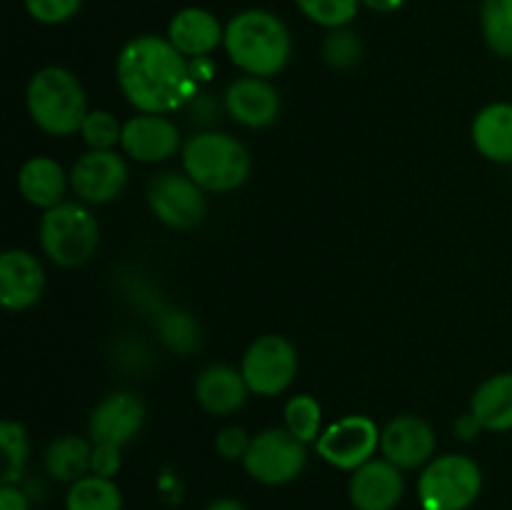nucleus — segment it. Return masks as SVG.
Masks as SVG:
<instances>
[{
    "instance_id": "nucleus-1",
    "label": "nucleus",
    "mask_w": 512,
    "mask_h": 510,
    "mask_svg": "<svg viewBox=\"0 0 512 510\" xmlns=\"http://www.w3.org/2000/svg\"><path fill=\"white\" fill-rule=\"evenodd\" d=\"M115 75L138 113L168 115L195 95L190 60L160 35H138L120 48Z\"/></svg>"
},
{
    "instance_id": "nucleus-2",
    "label": "nucleus",
    "mask_w": 512,
    "mask_h": 510,
    "mask_svg": "<svg viewBox=\"0 0 512 510\" xmlns=\"http://www.w3.org/2000/svg\"><path fill=\"white\" fill-rule=\"evenodd\" d=\"M223 48L230 63L253 78H273L293 55V38L283 20L263 8L235 13L225 23Z\"/></svg>"
},
{
    "instance_id": "nucleus-3",
    "label": "nucleus",
    "mask_w": 512,
    "mask_h": 510,
    "mask_svg": "<svg viewBox=\"0 0 512 510\" xmlns=\"http://www.w3.org/2000/svg\"><path fill=\"white\" fill-rule=\"evenodd\" d=\"M28 115L43 133L53 138H68L80 133L83 120L88 118V98L78 75L60 65L40 68L30 78L25 90Z\"/></svg>"
},
{
    "instance_id": "nucleus-4",
    "label": "nucleus",
    "mask_w": 512,
    "mask_h": 510,
    "mask_svg": "<svg viewBox=\"0 0 512 510\" xmlns=\"http://www.w3.org/2000/svg\"><path fill=\"white\" fill-rule=\"evenodd\" d=\"M180 163L205 193H230L250 175L248 148L220 130H200L190 135L180 150Z\"/></svg>"
},
{
    "instance_id": "nucleus-5",
    "label": "nucleus",
    "mask_w": 512,
    "mask_h": 510,
    "mask_svg": "<svg viewBox=\"0 0 512 510\" xmlns=\"http://www.w3.org/2000/svg\"><path fill=\"white\" fill-rule=\"evenodd\" d=\"M40 248L58 268H78L95 255L100 245L98 218L85 203L65 200L45 210L40 218Z\"/></svg>"
},
{
    "instance_id": "nucleus-6",
    "label": "nucleus",
    "mask_w": 512,
    "mask_h": 510,
    "mask_svg": "<svg viewBox=\"0 0 512 510\" xmlns=\"http://www.w3.org/2000/svg\"><path fill=\"white\" fill-rule=\"evenodd\" d=\"M483 493V470L460 453L435 455L418 478V500L423 510H468Z\"/></svg>"
},
{
    "instance_id": "nucleus-7",
    "label": "nucleus",
    "mask_w": 512,
    "mask_h": 510,
    "mask_svg": "<svg viewBox=\"0 0 512 510\" xmlns=\"http://www.w3.org/2000/svg\"><path fill=\"white\" fill-rule=\"evenodd\" d=\"M308 465V445L300 443L290 430L268 428L253 435L243 458L245 473L260 485H288L303 475Z\"/></svg>"
},
{
    "instance_id": "nucleus-8",
    "label": "nucleus",
    "mask_w": 512,
    "mask_h": 510,
    "mask_svg": "<svg viewBox=\"0 0 512 510\" xmlns=\"http://www.w3.org/2000/svg\"><path fill=\"white\" fill-rule=\"evenodd\" d=\"M240 373L250 393L275 398L285 393L298 375V350L285 335H260L245 350L240 360Z\"/></svg>"
},
{
    "instance_id": "nucleus-9",
    "label": "nucleus",
    "mask_w": 512,
    "mask_h": 510,
    "mask_svg": "<svg viewBox=\"0 0 512 510\" xmlns=\"http://www.w3.org/2000/svg\"><path fill=\"white\" fill-rule=\"evenodd\" d=\"M148 205L155 218L173 230H190L208 213L205 190L180 170H163L148 183Z\"/></svg>"
},
{
    "instance_id": "nucleus-10",
    "label": "nucleus",
    "mask_w": 512,
    "mask_h": 510,
    "mask_svg": "<svg viewBox=\"0 0 512 510\" xmlns=\"http://www.w3.org/2000/svg\"><path fill=\"white\" fill-rule=\"evenodd\" d=\"M380 433L368 415H345L320 433L315 440V453L335 470H358L380 450Z\"/></svg>"
},
{
    "instance_id": "nucleus-11",
    "label": "nucleus",
    "mask_w": 512,
    "mask_h": 510,
    "mask_svg": "<svg viewBox=\"0 0 512 510\" xmlns=\"http://www.w3.org/2000/svg\"><path fill=\"white\" fill-rule=\"evenodd\" d=\"M128 185V163L115 150H88L70 170V188L80 203L105 205L120 198Z\"/></svg>"
},
{
    "instance_id": "nucleus-12",
    "label": "nucleus",
    "mask_w": 512,
    "mask_h": 510,
    "mask_svg": "<svg viewBox=\"0 0 512 510\" xmlns=\"http://www.w3.org/2000/svg\"><path fill=\"white\" fill-rule=\"evenodd\" d=\"M145 403L133 390H115L105 395L88 418V438L93 445L125 448L138 438L145 425Z\"/></svg>"
},
{
    "instance_id": "nucleus-13",
    "label": "nucleus",
    "mask_w": 512,
    "mask_h": 510,
    "mask_svg": "<svg viewBox=\"0 0 512 510\" xmlns=\"http://www.w3.org/2000/svg\"><path fill=\"white\" fill-rule=\"evenodd\" d=\"M185 140H180V130L168 115L138 113L123 123L120 150L125 158L138 163H165L178 150H183Z\"/></svg>"
},
{
    "instance_id": "nucleus-14",
    "label": "nucleus",
    "mask_w": 512,
    "mask_h": 510,
    "mask_svg": "<svg viewBox=\"0 0 512 510\" xmlns=\"http://www.w3.org/2000/svg\"><path fill=\"white\" fill-rule=\"evenodd\" d=\"M380 453L403 473L425 468L435 458V430L420 415H398L380 433Z\"/></svg>"
},
{
    "instance_id": "nucleus-15",
    "label": "nucleus",
    "mask_w": 512,
    "mask_h": 510,
    "mask_svg": "<svg viewBox=\"0 0 512 510\" xmlns=\"http://www.w3.org/2000/svg\"><path fill=\"white\" fill-rule=\"evenodd\" d=\"M403 495V470L390 460L373 458L350 473L348 498L355 510H395Z\"/></svg>"
},
{
    "instance_id": "nucleus-16",
    "label": "nucleus",
    "mask_w": 512,
    "mask_h": 510,
    "mask_svg": "<svg viewBox=\"0 0 512 510\" xmlns=\"http://www.w3.org/2000/svg\"><path fill=\"white\" fill-rule=\"evenodd\" d=\"M225 113L238 125L250 130L268 128L280 115V93L268 78H243L233 80L223 93Z\"/></svg>"
},
{
    "instance_id": "nucleus-17",
    "label": "nucleus",
    "mask_w": 512,
    "mask_h": 510,
    "mask_svg": "<svg viewBox=\"0 0 512 510\" xmlns=\"http://www.w3.org/2000/svg\"><path fill=\"white\" fill-rule=\"evenodd\" d=\"M45 268L33 253L10 248L0 255V303L5 310H28L43 298Z\"/></svg>"
},
{
    "instance_id": "nucleus-18",
    "label": "nucleus",
    "mask_w": 512,
    "mask_h": 510,
    "mask_svg": "<svg viewBox=\"0 0 512 510\" xmlns=\"http://www.w3.org/2000/svg\"><path fill=\"white\" fill-rule=\"evenodd\" d=\"M248 395V383H245L243 373L233 365L213 363L200 370L198 378H195V400L205 413L218 415V418L238 413L248 403Z\"/></svg>"
},
{
    "instance_id": "nucleus-19",
    "label": "nucleus",
    "mask_w": 512,
    "mask_h": 510,
    "mask_svg": "<svg viewBox=\"0 0 512 510\" xmlns=\"http://www.w3.org/2000/svg\"><path fill=\"white\" fill-rule=\"evenodd\" d=\"M165 38L188 60L208 58L218 45H223L225 25H220V20L210 10L190 5L170 18Z\"/></svg>"
},
{
    "instance_id": "nucleus-20",
    "label": "nucleus",
    "mask_w": 512,
    "mask_h": 510,
    "mask_svg": "<svg viewBox=\"0 0 512 510\" xmlns=\"http://www.w3.org/2000/svg\"><path fill=\"white\" fill-rule=\"evenodd\" d=\"M70 188V173H65L58 160L48 155H35L25 160L18 170V190L30 205L45 210L65 203V193Z\"/></svg>"
},
{
    "instance_id": "nucleus-21",
    "label": "nucleus",
    "mask_w": 512,
    "mask_h": 510,
    "mask_svg": "<svg viewBox=\"0 0 512 510\" xmlns=\"http://www.w3.org/2000/svg\"><path fill=\"white\" fill-rule=\"evenodd\" d=\"M473 145L485 160L500 165L512 163V103H490L475 115Z\"/></svg>"
},
{
    "instance_id": "nucleus-22",
    "label": "nucleus",
    "mask_w": 512,
    "mask_h": 510,
    "mask_svg": "<svg viewBox=\"0 0 512 510\" xmlns=\"http://www.w3.org/2000/svg\"><path fill=\"white\" fill-rule=\"evenodd\" d=\"M470 415L490 433L512 430V373L490 375L470 398Z\"/></svg>"
},
{
    "instance_id": "nucleus-23",
    "label": "nucleus",
    "mask_w": 512,
    "mask_h": 510,
    "mask_svg": "<svg viewBox=\"0 0 512 510\" xmlns=\"http://www.w3.org/2000/svg\"><path fill=\"white\" fill-rule=\"evenodd\" d=\"M90 460H93V440L73 433L50 440L43 453L45 473L68 485L90 473Z\"/></svg>"
},
{
    "instance_id": "nucleus-24",
    "label": "nucleus",
    "mask_w": 512,
    "mask_h": 510,
    "mask_svg": "<svg viewBox=\"0 0 512 510\" xmlns=\"http://www.w3.org/2000/svg\"><path fill=\"white\" fill-rule=\"evenodd\" d=\"M65 510H123V490L113 478L88 473L68 485Z\"/></svg>"
},
{
    "instance_id": "nucleus-25",
    "label": "nucleus",
    "mask_w": 512,
    "mask_h": 510,
    "mask_svg": "<svg viewBox=\"0 0 512 510\" xmlns=\"http://www.w3.org/2000/svg\"><path fill=\"white\" fill-rule=\"evenodd\" d=\"M155 330H158L165 348L178 355L195 353L203 343V330H200L198 320L178 308H163L160 305V310L155 313Z\"/></svg>"
},
{
    "instance_id": "nucleus-26",
    "label": "nucleus",
    "mask_w": 512,
    "mask_h": 510,
    "mask_svg": "<svg viewBox=\"0 0 512 510\" xmlns=\"http://www.w3.org/2000/svg\"><path fill=\"white\" fill-rule=\"evenodd\" d=\"M283 428L290 430L300 443L310 445L323 433V405L315 395L300 393L285 403L283 410Z\"/></svg>"
},
{
    "instance_id": "nucleus-27",
    "label": "nucleus",
    "mask_w": 512,
    "mask_h": 510,
    "mask_svg": "<svg viewBox=\"0 0 512 510\" xmlns=\"http://www.w3.org/2000/svg\"><path fill=\"white\" fill-rule=\"evenodd\" d=\"M480 28L488 48L500 58L512 60V0H483Z\"/></svg>"
},
{
    "instance_id": "nucleus-28",
    "label": "nucleus",
    "mask_w": 512,
    "mask_h": 510,
    "mask_svg": "<svg viewBox=\"0 0 512 510\" xmlns=\"http://www.w3.org/2000/svg\"><path fill=\"white\" fill-rule=\"evenodd\" d=\"M0 448H3V483H20L28 468L30 443L28 430L18 420L0 423Z\"/></svg>"
},
{
    "instance_id": "nucleus-29",
    "label": "nucleus",
    "mask_w": 512,
    "mask_h": 510,
    "mask_svg": "<svg viewBox=\"0 0 512 510\" xmlns=\"http://www.w3.org/2000/svg\"><path fill=\"white\" fill-rule=\"evenodd\" d=\"M295 5L310 23L325 30H338L348 28L358 18L363 3L360 0H295Z\"/></svg>"
},
{
    "instance_id": "nucleus-30",
    "label": "nucleus",
    "mask_w": 512,
    "mask_h": 510,
    "mask_svg": "<svg viewBox=\"0 0 512 510\" xmlns=\"http://www.w3.org/2000/svg\"><path fill=\"white\" fill-rule=\"evenodd\" d=\"M320 50H323V60L333 70H353L363 58V40L350 28L328 30Z\"/></svg>"
},
{
    "instance_id": "nucleus-31",
    "label": "nucleus",
    "mask_w": 512,
    "mask_h": 510,
    "mask_svg": "<svg viewBox=\"0 0 512 510\" xmlns=\"http://www.w3.org/2000/svg\"><path fill=\"white\" fill-rule=\"evenodd\" d=\"M80 135L90 150H113L115 145H120L123 125L108 110H90L88 118L83 120Z\"/></svg>"
},
{
    "instance_id": "nucleus-32",
    "label": "nucleus",
    "mask_w": 512,
    "mask_h": 510,
    "mask_svg": "<svg viewBox=\"0 0 512 510\" xmlns=\"http://www.w3.org/2000/svg\"><path fill=\"white\" fill-rule=\"evenodd\" d=\"M23 5L30 18L38 20V23L60 25L80 13L83 0H23Z\"/></svg>"
},
{
    "instance_id": "nucleus-33",
    "label": "nucleus",
    "mask_w": 512,
    "mask_h": 510,
    "mask_svg": "<svg viewBox=\"0 0 512 510\" xmlns=\"http://www.w3.org/2000/svg\"><path fill=\"white\" fill-rule=\"evenodd\" d=\"M250 435L240 425H228L215 435V450L223 460H243L250 448Z\"/></svg>"
},
{
    "instance_id": "nucleus-34",
    "label": "nucleus",
    "mask_w": 512,
    "mask_h": 510,
    "mask_svg": "<svg viewBox=\"0 0 512 510\" xmlns=\"http://www.w3.org/2000/svg\"><path fill=\"white\" fill-rule=\"evenodd\" d=\"M123 448L115 445H93V460H90V473L103 475V478H115L123 465Z\"/></svg>"
},
{
    "instance_id": "nucleus-35",
    "label": "nucleus",
    "mask_w": 512,
    "mask_h": 510,
    "mask_svg": "<svg viewBox=\"0 0 512 510\" xmlns=\"http://www.w3.org/2000/svg\"><path fill=\"white\" fill-rule=\"evenodd\" d=\"M0 510H30V495L20 483L0 485Z\"/></svg>"
},
{
    "instance_id": "nucleus-36",
    "label": "nucleus",
    "mask_w": 512,
    "mask_h": 510,
    "mask_svg": "<svg viewBox=\"0 0 512 510\" xmlns=\"http://www.w3.org/2000/svg\"><path fill=\"white\" fill-rule=\"evenodd\" d=\"M480 430L483 428H480V423L470 413L463 415V418L455 423V435H458L460 440H473L475 435H480Z\"/></svg>"
},
{
    "instance_id": "nucleus-37",
    "label": "nucleus",
    "mask_w": 512,
    "mask_h": 510,
    "mask_svg": "<svg viewBox=\"0 0 512 510\" xmlns=\"http://www.w3.org/2000/svg\"><path fill=\"white\" fill-rule=\"evenodd\" d=\"M365 8L375 10V13H395L405 5V0H360Z\"/></svg>"
},
{
    "instance_id": "nucleus-38",
    "label": "nucleus",
    "mask_w": 512,
    "mask_h": 510,
    "mask_svg": "<svg viewBox=\"0 0 512 510\" xmlns=\"http://www.w3.org/2000/svg\"><path fill=\"white\" fill-rule=\"evenodd\" d=\"M205 510H248V508H245V505L235 498H218V500H213V503H210Z\"/></svg>"
}]
</instances>
